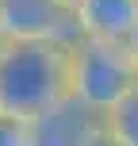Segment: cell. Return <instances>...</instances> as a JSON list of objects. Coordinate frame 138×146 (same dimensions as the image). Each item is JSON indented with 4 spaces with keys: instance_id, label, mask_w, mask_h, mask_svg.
Here are the masks:
<instances>
[{
    "instance_id": "cell-1",
    "label": "cell",
    "mask_w": 138,
    "mask_h": 146,
    "mask_svg": "<svg viewBox=\"0 0 138 146\" xmlns=\"http://www.w3.org/2000/svg\"><path fill=\"white\" fill-rule=\"evenodd\" d=\"M61 96H69V46L0 42V111L35 119Z\"/></svg>"
},
{
    "instance_id": "cell-2",
    "label": "cell",
    "mask_w": 138,
    "mask_h": 146,
    "mask_svg": "<svg viewBox=\"0 0 138 146\" xmlns=\"http://www.w3.org/2000/svg\"><path fill=\"white\" fill-rule=\"evenodd\" d=\"M138 88V58L131 42L77 38L69 46V96L108 115L123 96Z\"/></svg>"
},
{
    "instance_id": "cell-3",
    "label": "cell",
    "mask_w": 138,
    "mask_h": 146,
    "mask_svg": "<svg viewBox=\"0 0 138 146\" xmlns=\"http://www.w3.org/2000/svg\"><path fill=\"white\" fill-rule=\"evenodd\" d=\"M81 38L73 12L58 0H0V42H61Z\"/></svg>"
},
{
    "instance_id": "cell-4",
    "label": "cell",
    "mask_w": 138,
    "mask_h": 146,
    "mask_svg": "<svg viewBox=\"0 0 138 146\" xmlns=\"http://www.w3.org/2000/svg\"><path fill=\"white\" fill-rule=\"evenodd\" d=\"M104 131V115L81 104L77 96H61L54 108L35 115V139L38 146H85L88 139Z\"/></svg>"
},
{
    "instance_id": "cell-5",
    "label": "cell",
    "mask_w": 138,
    "mask_h": 146,
    "mask_svg": "<svg viewBox=\"0 0 138 146\" xmlns=\"http://www.w3.org/2000/svg\"><path fill=\"white\" fill-rule=\"evenodd\" d=\"M73 19L81 38L131 42L138 31V0H81Z\"/></svg>"
},
{
    "instance_id": "cell-6",
    "label": "cell",
    "mask_w": 138,
    "mask_h": 146,
    "mask_svg": "<svg viewBox=\"0 0 138 146\" xmlns=\"http://www.w3.org/2000/svg\"><path fill=\"white\" fill-rule=\"evenodd\" d=\"M104 127L119 146H138V88L104 115Z\"/></svg>"
},
{
    "instance_id": "cell-7",
    "label": "cell",
    "mask_w": 138,
    "mask_h": 146,
    "mask_svg": "<svg viewBox=\"0 0 138 146\" xmlns=\"http://www.w3.org/2000/svg\"><path fill=\"white\" fill-rule=\"evenodd\" d=\"M0 146H38V139H35V119L0 111Z\"/></svg>"
},
{
    "instance_id": "cell-8",
    "label": "cell",
    "mask_w": 138,
    "mask_h": 146,
    "mask_svg": "<svg viewBox=\"0 0 138 146\" xmlns=\"http://www.w3.org/2000/svg\"><path fill=\"white\" fill-rule=\"evenodd\" d=\"M85 146H119V142H115V139H111V135H108V127H104V131H100V135H96V139H88Z\"/></svg>"
},
{
    "instance_id": "cell-9",
    "label": "cell",
    "mask_w": 138,
    "mask_h": 146,
    "mask_svg": "<svg viewBox=\"0 0 138 146\" xmlns=\"http://www.w3.org/2000/svg\"><path fill=\"white\" fill-rule=\"evenodd\" d=\"M58 4L65 8V12H77V4H81V0H58Z\"/></svg>"
},
{
    "instance_id": "cell-10",
    "label": "cell",
    "mask_w": 138,
    "mask_h": 146,
    "mask_svg": "<svg viewBox=\"0 0 138 146\" xmlns=\"http://www.w3.org/2000/svg\"><path fill=\"white\" fill-rule=\"evenodd\" d=\"M131 50H134V58H138V31H134V38H131Z\"/></svg>"
}]
</instances>
